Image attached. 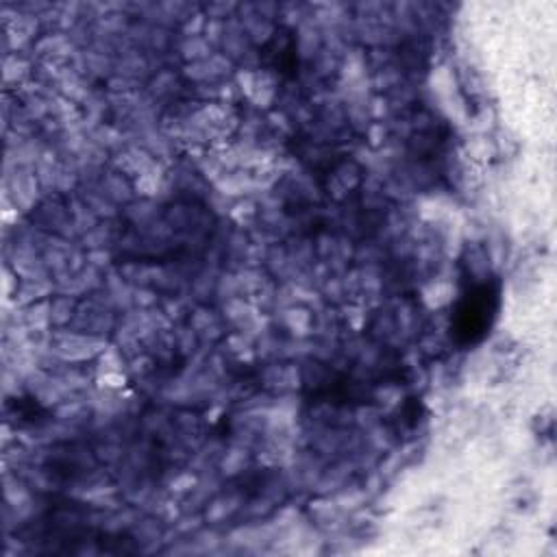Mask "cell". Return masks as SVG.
Returning a JSON list of instances; mask_svg holds the SVG:
<instances>
[{
    "instance_id": "obj_1",
    "label": "cell",
    "mask_w": 557,
    "mask_h": 557,
    "mask_svg": "<svg viewBox=\"0 0 557 557\" xmlns=\"http://www.w3.org/2000/svg\"><path fill=\"white\" fill-rule=\"evenodd\" d=\"M500 309V281L496 276L468 285L450 315V337L459 346L483 342Z\"/></svg>"
}]
</instances>
